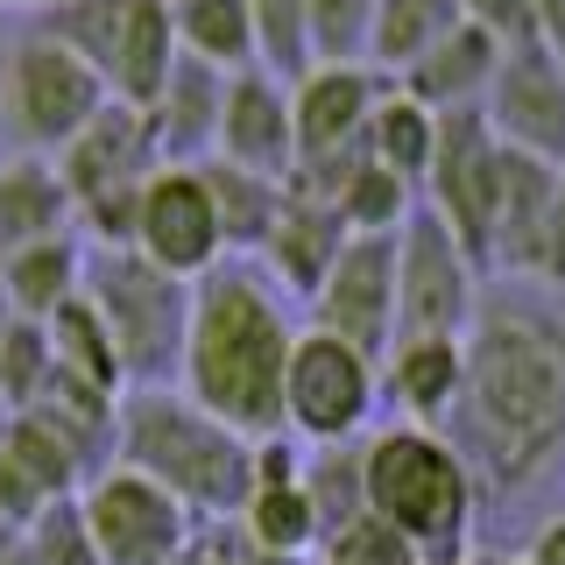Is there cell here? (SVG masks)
<instances>
[{
	"mask_svg": "<svg viewBox=\"0 0 565 565\" xmlns=\"http://www.w3.org/2000/svg\"><path fill=\"white\" fill-rule=\"evenodd\" d=\"M156 170H163L156 120L141 114V106H120V99L57 156V177H64V191H71V212H78L85 199H106V191H141Z\"/></svg>",
	"mask_w": 565,
	"mask_h": 565,
	"instance_id": "14",
	"label": "cell"
},
{
	"mask_svg": "<svg viewBox=\"0 0 565 565\" xmlns=\"http://www.w3.org/2000/svg\"><path fill=\"white\" fill-rule=\"evenodd\" d=\"M459 411L473 417V438L502 467V481L537 467L544 446L565 431V332L523 311H494L467 347Z\"/></svg>",
	"mask_w": 565,
	"mask_h": 565,
	"instance_id": "2",
	"label": "cell"
},
{
	"mask_svg": "<svg viewBox=\"0 0 565 565\" xmlns=\"http://www.w3.org/2000/svg\"><path fill=\"white\" fill-rule=\"evenodd\" d=\"M530 565H565V516H552L530 537Z\"/></svg>",
	"mask_w": 565,
	"mask_h": 565,
	"instance_id": "37",
	"label": "cell"
},
{
	"mask_svg": "<svg viewBox=\"0 0 565 565\" xmlns=\"http://www.w3.org/2000/svg\"><path fill=\"white\" fill-rule=\"evenodd\" d=\"M473 262L431 205L396 234V340H459L473 318Z\"/></svg>",
	"mask_w": 565,
	"mask_h": 565,
	"instance_id": "8",
	"label": "cell"
},
{
	"mask_svg": "<svg viewBox=\"0 0 565 565\" xmlns=\"http://www.w3.org/2000/svg\"><path fill=\"white\" fill-rule=\"evenodd\" d=\"M0 332H8V326H0Z\"/></svg>",
	"mask_w": 565,
	"mask_h": 565,
	"instance_id": "41",
	"label": "cell"
},
{
	"mask_svg": "<svg viewBox=\"0 0 565 565\" xmlns=\"http://www.w3.org/2000/svg\"><path fill=\"white\" fill-rule=\"evenodd\" d=\"M106 106V78L50 29H29L0 57V128L22 141V156H64Z\"/></svg>",
	"mask_w": 565,
	"mask_h": 565,
	"instance_id": "5",
	"label": "cell"
},
{
	"mask_svg": "<svg viewBox=\"0 0 565 565\" xmlns=\"http://www.w3.org/2000/svg\"><path fill=\"white\" fill-rule=\"evenodd\" d=\"M170 14H177V50L212 64L220 78H241V71L262 64L247 0H170Z\"/></svg>",
	"mask_w": 565,
	"mask_h": 565,
	"instance_id": "23",
	"label": "cell"
},
{
	"mask_svg": "<svg viewBox=\"0 0 565 565\" xmlns=\"http://www.w3.org/2000/svg\"><path fill=\"white\" fill-rule=\"evenodd\" d=\"M459 29V0H375V35H367V71L375 78H411L438 43Z\"/></svg>",
	"mask_w": 565,
	"mask_h": 565,
	"instance_id": "21",
	"label": "cell"
},
{
	"mask_svg": "<svg viewBox=\"0 0 565 565\" xmlns=\"http://www.w3.org/2000/svg\"><path fill=\"white\" fill-rule=\"evenodd\" d=\"M311 305L326 332H340L367 361H388V347H396V234H353Z\"/></svg>",
	"mask_w": 565,
	"mask_h": 565,
	"instance_id": "11",
	"label": "cell"
},
{
	"mask_svg": "<svg viewBox=\"0 0 565 565\" xmlns=\"http://www.w3.org/2000/svg\"><path fill=\"white\" fill-rule=\"evenodd\" d=\"M326 565H424L411 537H396L382 516H353L347 530L326 537Z\"/></svg>",
	"mask_w": 565,
	"mask_h": 565,
	"instance_id": "33",
	"label": "cell"
},
{
	"mask_svg": "<svg viewBox=\"0 0 565 565\" xmlns=\"http://www.w3.org/2000/svg\"><path fill=\"white\" fill-rule=\"evenodd\" d=\"M382 388L411 411L417 431H431L467 396V347L459 340H396L382 361Z\"/></svg>",
	"mask_w": 565,
	"mask_h": 565,
	"instance_id": "18",
	"label": "cell"
},
{
	"mask_svg": "<svg viewBox=\"0 0 565 565\" xmlns=\"http://www.w3.org/2000/svg\"><path fill=\"white\" fill-rule=\"evenodd\" d=\"M347 241H353V234H347L340 212L290 191V212H282V226L269 234V247H262V255H269V269L290 282L297 297H318V290H326V276L340 269Z\"/></svg>",
	"mask_w": 565,
	"mask_h": 565,
	"instance_id": "20",
	"label": "cell"
},
{
	"mask_svg": "<svg viewBox=\"0 0 565 565\" xmlns=\"http://www.w3.org/2000/svg\"><path fill=\"white\" fill-rule=\"evenodd\" d=\"M106 318L120 347V367L141 388H163L184 367V332H191V282H177L163 269L135 255V247H106L93 262V290H85Z\"/></svg>",
	"mask_w": 565,
	"mask_h": 565,
	"instance_id": "6",
	"label": "cell"
},
{
	"mask_svg": "<svg viewBox=\"0 0 565 565\" xmlns=\"http://www.w3.org/2000/svg\"><path fill=\"white\" fill-rule=\"evenodd\" d=\"M473 565H502V558H473Z\"/></svg>",
	"mask_w": 565,
	"mask_h": 565,
	"instance_id": "39",
	"label": "cell"
},
{
	"mask_svg": "<svg viewBox=\"0 0 565 565\" xmlns=\"http://www.w3.org/2000/svg\"><path fill=\"white\" fill-rule=\"evenodd\" d=\"M332 212L347 220V234H403L411 212H417V184L382 170V163H361L347 177V191L332 199Z\"/></svg>",
	"mask_w": 565,
	"mask_h": 565,
	"instance_id": "28",
	"label": "cell"
},
{
	"mask_svg": "<svg viewBox=\"0 0 565 565\" xmlns=\"http://www.w3.org/2000/svg\"><path fill=\"white\" fill-rule=\"evenodd\" d=\"M488 128L502 149L565 170V64L544 43H523L502 57L488 93Z\"/></svg>",
	"mask_w": 565,
	"mask_h": 565,
	"instance_id": "12",
	"label": "cell"
},
{
	"mask_svg": "<svg viewBox=\"0 0 565 565\" xmlns=\"http://www.w3.org/2000/svg\"><path fill=\"white\" fill-rule=\"evenodd\" d=\"M290 318L241 262H220L191 282V332H184V396L241 438L282 431V367H290Z\"/></svg>",
	"mask_w": 565,
	"mask_h": 565,
	"instance_id": "1",
	"label": "cell"
},
{
	"mask_svg": "<svg viewBox=\"0 0 565 565\" xmlns=\"http://www.w3.org/2000/svg\"><path fill=\"white\" fill-rule=\"evenodd\" d=\"M64 220H71V191L50 156H14L0 163V262L22 255V247H43V241H64Z\"/></svg>",
	"mask_w": 565,
	"mask_h": 565,
	"instance_id": "19",
	"label": "cell"
},
{
	"mask_svg": "<svg viewBox=\"0 0 565 565\" xmlns=\"http://www.w3.org/2000/svg\"><path fill=\"white\" fill-rule=\"evenodd\" d=\"M120 467L170 488L191 516H241L255 494V438L205 417L184 388H135L120 396Z\"/></svg>",
	"mask_w": 565,
	"mask_h": 565,
	"instance_id": "3",
	"label": "cell"
},
{
	"mask_svg": "<svg viewBox=\"0 0 565 565\" xmlns=\"http://www.w3.org/2000/svg\"><path fill=\"white\" fill-rule=\"evenodd\" d=\"M50 8H57V0H50Z\"/></svg>",
	"mask_w": 565,
	"mask_h": 565,
	"instance_id": "40",
	"label": "cell"
},
{
	"mask_svg": "<svg viewBox=\"0 0 565 565\" xmlns=\"http://www.w3.org/2000/svg\"><path fill=\"white\" fill-rule=\"evenodd\" d=\"M361 494L367 516H382L396 537H411L417 552L446 558L467 537V467L438 431L396 424L361 452Z\"/></svg>",
	"mask_w": 565,
	"mask_h": 565,
	"instance_id": "4",
	"label": "cell"
},
{
	"mask_svg": "<svg viewBox=\"0 0 565 565\" xmlns=\"http://www.w3.org/2000/svg\"><path fill=\"white\" fill-rule=\"evenodd\" d=\"M247 14H255L262 71H276L282 85H297L311 71V8L305 0H247Z\"/></svg>",
	"mask_w": 565,
	"mask_h": 565,
	"instance_id": "29",
	"label": "cell"
},
{
	"mask_svg": "<svg viewBox=\"0 0 565 565\" xmlns=\"http://www.w3.org/2000/svg\"><path fill=\"white\" fill-rule=\"evenodd\" d=\"M382 396V361H367L361 347H347L340 332L305 326L282 367V431L311 438V446H347Z\"/></svg>",
	"mask_w": 565,
	"mask_h": 565,
	"instance_id": "7",
	"label": "cell"
},
{
	"mask_svg": "<svg viewBox=\"0 0 565 565\" xmlns=\"http://www.w3.org/2000/svg\"><path fill=\"white\" fill-rule=\"evenodd\" d=\"M530 276L565 282V184H558V205H552V226H544V247H537V269Z\"/></svg>",
	"mask_w": 565,
	"mask_h": 565,
	"instance_id": "35",
	"label": "cell"
},
{
	"mask_svg": "<svg viewBox=\"0 0 565 565\" xmlns=\"http://www.w3.org/2000/svg\"><path fill=\"white\" fill-rule=\"evenodd\" d=\"M135 255L149 269H163L177 282H199L226 262V234L220 212H212V191L199 170H156L149 191H141V226H135Z\"/></svg>",
	"mask_w": 565,
	"mask_h": 565,
	"instance_id": "10",
	"label": "cell"
},
{
	"mask_svg": "<svg viewBox=\"0 0 565 565\" xmlns=\"http://www.w3.org/2000/svg\"><path fill=\"white\" fill-rule=\"evenodd\" d=\"M459 22L488 29L502 50H523V43H537V14H530V0H459Z\"/></svg>",
	"mask_w": 565,
	"mask_h": 565,
	"instance_id": "34",
	"label": "cell"
},
{
	"mask_svg": "<svg viewBox=\"0 0 565 565\" xmlns=\"http://www.w3.org/2000/svg\"><path fill=\"white\" fill-rule=\"evenodd\" d=\"M311 8V64H367L375 0H305Z\"/></svg>",
	"mask_w": 565,
	"mask_h": 565,
	"instance_id": "32",
	"label": "cell"
},
{
	"mask_svg": "<svg viewBox=\"0 0 565 565\" xmlns=\"http://www.w3.org/2000/svg\"><path fill=\"white\" fill-rule=\"evenodd\" d=\"M0 8H35V0H0Z\"/></svg>",
	"mask_w": 565,
	"mask_h": 565,
	"instance_id": "38",
	"label": "cell"
},
{
	"mask_svg": "<svg viewBox=\"0 0 565 565\" xmlns=\"http://www.w3.org/2000/svg\"><path fill=\"white\" fill-rule=\"evenodd\" d=\"M241 530H247V544H255L262 558H276V565L297 558V552H311V544L326 537V523H318L305 481H297V488H255L247 509H241Z\"/></svg>",
	"mask_w": 565,
	"mask_h": 565,
	"instance_id": "27",
	"label": "cell"
},
{
	"mask_svg": "<svg viewBox=\"0 0 565 565\" xmlns=\"http://www.w3.org/2000/svg\"><path fill=\"white\" fill-rule=\"evenodd\" d=\"M305 494H311L318 523H326V537H332V530H347L353 516H367L361 452H347V446H318V452H305Z\"/></svg>",
	"mask_w": 565,
	"mask_h": 565,
	"instance_id": "30",
	"label": "cell"
},
{
	"mask_svg": "<svg viewBox=\"0 0 565 565\" xmlns=\"http://www.w3.org/2000/svg\"><path fill=\"white\" fill-rule=\"evenodd\" d=\"M220 163L255 170L290 184L297 177V120H290V85L276 71H241L226 78V106H220Z\"/></svg>",
	"mask_w": 565,
	"mask_h": 565,
	"instance_id": "15",
	"label": "cell"
},
{
	"mask_svg": "<svg viewBox=\"0 0 565 565\" xmlns=\"http://www.w3.org/2000/svg\"><path fill=\"white\" fill-rule=\"evenodd\" d=\"M388 93L367 64H311L290 85V120H297V163H326V156L367 149V120Z\"/></svg>",
	"mask_w": 565,
	"mask_h": 565,
	"instance_id": "13",
	"label": "cell"
},
{
	"mask_svg": "<svg viewBox=\"0 0 565 565\" xmlns=\"http://www.w3.org/2000/svg\"><path fill=\"white\" fill-rule=\"evenodd\" d=\"M502 57L509 50L494 43L488 29H473V22H459L446 43L424 57L411 78H396L411 99H424L431 114H459V106H488V93H494V71H502Z\"/></svg>",
	"mask_w": 565,
	"mask_h": 565,
	"instance_id": "17",
	"label": "cell"
},
{
	"mask_svg": "<svg viewBox=\"0 0 565 565\" xmlns=\"http://www.w3.org/2000/svg\"><path fill=\"white\" fill-rule=\"evenodd\" d=\"M50 375H57V347H50V326H29V318H8V332H0V388H8L14 403H43Z\"/></svg>",
	"mask_w": 565,
	"mask_h": 565,
	"instance_id": "31",
	"label": "cell"
},
{
	"mask_svg": "<svg viewBox=\"0 0 565 565\" xmlns=\"http://www.w3.org/2000/svg\"><path fill=\"white\" fill-rule=\"evenodd\" d=\"M205 191H212V212H220V234L226 247H241V255H262L269 234L282 226V212H290V184H276V177H255V170H234V163H199Z\"/></svg>",
	"mask_w": 565,
	"mask_h": 565,
	"instance_id": "22",
	"label": "cell"
},
{
	"mask_svg": "<svg viewBox=\"0 0 565 565\" xmlns=\"http://www.w3.org/2000/svg\"><path fill=\"white\" fill-rule=\"evenodd\" d=\"M530 14H537V43L565 64V0H530Z\"/></svg>",
	"mask_w": 565,
	"mask_h": 565,
	"instance_id": "36",
	"label": "cell"
},
{
	"mask_svg": "<svg viewBox=\"0 0 565 565\" xmlns=\"http://www.w3.org/2000/svg\"><path fill=\"white\" fill-rule=\"evenodd\" d=\"M78 247L71 241H43V247H22V255L0 262V305L29 326H50L71 297H78Z\"/></svg>",
	"mask_w": 565,
	"mask_h": 565,
	"instance_id": "25",
	"label": "cell"
},
{
	"mask_svg": "<svg viewBox=\"0 0 565 565\" xmlns=\"http://www.w3.org/2000/svg\"><path fill=\"white\" fill-rule=\"evenodd\" d=\"M431 156H438V114L424 99H411L403 85H388L375 120H367V163L424 184V177H431Z\"/></svg>",
	"mask_w": 565,
	"mask_h": 565,
	"instance_id": "26",
	"label": "cell"
},
{
	"mask_svg": "<svg viewBox=\"0 0 565 565\" xmlns=\"http://www.w3.org/2000/svg\"><path fill=\"white\" fill-rule=\"evenodd\" d=\"M85 537L99 565H177L191 552V509L149 473L114 467L85 488Z\"/></svg>",
	"mask_w": 565,
	"mask_h": 565,
	"instance_id": "9",
	"label": "cell"
},
{
	"mask_svg": "<svg viewBox=\"0 0 565 565\" xmlns=\"http://www.w3.org/2000/svg\"><path fill=\"white\" fill-rule=\"evenodd\" d=\"M177 14L170 0H128V22L114 35V57H106V93L120 106H141V114H156V99H163L170 71H177Z\"/></svg>",
	"mask_w": 565,
	"mask_h": 565,
	"instance_id": "16",
	"label": "cell"
},
{
	"mask_svg": "<svg viewBox=\"0 0 565 565\" xmlns=\"http://www.w3.org/2000/svg\"><path fill=\"white\" fill-rule=\"evenodd\" d=\"M50 347H57V375L64 382L93 388V396H120V388H128L120 347H114V332H106V318H99V305L85 290L50 318Z\"/></svg>",
	"mask_w": 565,
	"mask_h": 565,
	"instance_id": "24",
	"label": "cell"
}]
</instances>
